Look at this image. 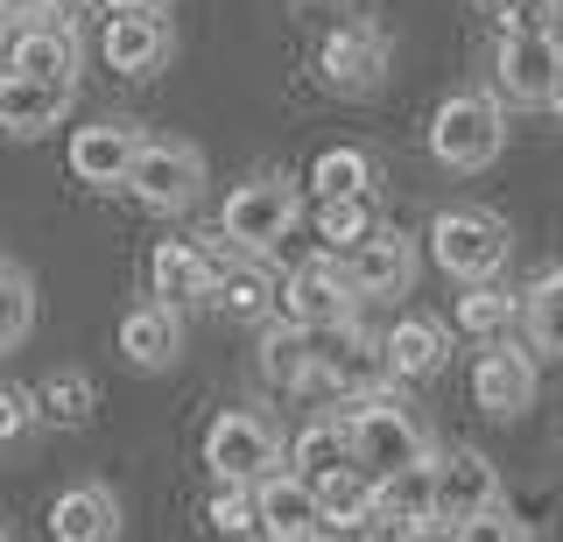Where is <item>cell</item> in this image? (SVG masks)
Instances as JSON below:
<instances>
[{"mask_svg":"<svg viewBox=\"0 0 563 542\" xmlns=\"http://www.w3.org/2000/svg\"><path fill=\"white\" fill-rule=\"evenodd\" d=\"M317 529H324V515H317V486L303 479V472H268V479L254 486V535L268 542H310Z\"/></svg>","mask_w":563,"mask_h":542,"instance_id":"cell-13","label":"cell"},{"mask_svg":"<svg viewBox=\"0 0 563 542\" xmlns=\"http://www.w3.org/2000/svg\"><path fill=\"white\" fill-rule=\"evenodd\" d=\"M92 409H99V388H92V374H78V366H57V374L35 388V416L57 423V430L92 423Z\"/></svg>","mask_w":563,"mask_h":542,"instance_id":"cell-26","label":"cell"},{"mask_svg":"<svg viewBox=\"0 0 563 542\" xmlns=\"http://www.w3.org/2000/svg\"><path fill=\"white\" fill-rule=\"evenodd\" d=\"M345 430H352V458H360V472H374V479H387V472L401 465H430V436L416 430V416L401 409L395 395L366 388V395H345Z\"/></svg>","mask_w":563,"mask_h":542,"instance_id":"cell-1","label":"cell"},{"mask_svg":"<svg viewBox=\"0 0 563 542\" xmlns=\"http://www.w3.org/2000/svg\"><path fill=\"white\" fill-rule=\"evenodd\" d=\"M49 535L57 542H120V500L113 486L85 479V486H64L49 500Z\"/></svg>","mask_w":563,"mask_h":542,"instance_id":"cell-21","label":"cell"},{"mask_svg":"<svg viewBox=\"0 0 563 542\" xmlns=\"http://www.w3.org/2000/svg\"><path fill=\"white\" fill-rule=\"evenodd\" d=\"M205 529L219 542H246V535H254V486H225L219 479V494L205 500Z\"/></svg>","mask_w":563,"mask_h":542,"instance_id":"cell-33","label":"cell"},{"mask_svg":"<svg viewBox=\"0 0 563 542\" xmlns=\"http://www.w3.org/2000/svg\"><path fill=\"white\" fill-rule=\"evenodd\" d=\"M134 148H141V134L128 120H92V128L70 134V177L92 184V190H128Z\"/></svg>","mask_w":563,"mask_h":542,"instance_id":"cell-15","label":"cell"},{"mask_svg":"<svg viewBox=\"0 0 563 542\" xmlns=\"http://www.w3.org/2000/svg\"><path fill=\"white\" fill-rule=\"evenodd\" d=\"M430 472H437V521H465L500 507V472L479 451H444V458H430Z\"/></svg>","mask_w":563,"mask_h":542,"instance_id":"cell-17","label":"cell"},{"mask_svg":"<svg viewBox=\"0 0 563 542\" xmlns=\"http://www.w3.org/2000/svg\"><path fill=\"white\" fill-rule=\"evenodd\" d=\"M317 486V515H324V529H374V472L345 465V472H324Z\"/></svg>","mask_w":563,"mask_h":542,"instance_id":"cell-24","label":"cell"},{"mask_svg":"<svg viewBox=\"0 0 563 542\" xmlns=\"http://www.w3.org/2000/svg\"><path fill=\"white\" fill-rule=\"evenodd\" d=\"M339 261H345V283H352L360 303H395V296H409V283H416V240L395 233V225H374V233L352 240Z\"/></svg>","mask_w":563,"mask_h":542,"instance_id":"cell-7","label":"cell"},{"mask_svg":"<svg viewBox=\"0 0 563 542\" xmlns=\"http://www.w3.org/2000/svg\"><path fill=\"white\" fill-rule=\"evenodd\" d=\"M451 542H528V529L507 515V507H486V515L451 521Z\"/></svg>","mask_w":563,"mask_h":542,"instance_id":"cell-34","label":"cell"},{"mask_svg":"<svg viewBox=\"0 0 563 542\" xmlns=\"http://www.w3.org/2000/svg\"><path fill=\"white\" fill-rule=\"evenodd\" d=\"M35 331V283L22 268H0V353H14Z\"/></svg>","mask_w":563,"mask_h":542,"instance_id":"cell-32","label":"cell"},{"mask_svg":"<svg viewBox=\"0 0 563 542\" xmlns=\"http://www.w3.org/2000/svg\"><path fill=\"white\" fill-rule=\"evenodd\" d=\"M556 458H563V436H556Z\"/></svg>","mask_w":563,"mask_h":542,"instance_id":"cell-43","label":"cell"},{"mask_svg":"<svg viewBox=\"0 0 563 542\" xmlns=\"http://www.w3.org/2000/svg\"><path fill=\"white\" fill-rule=\"evenodd\" d=\"M472 401L493 423H515V416L536 409V360H528V345L486 339V353L472 360Z\"/></svg>","mask_w":563,"mask_h":542,"instance_id":"cell-10","label":"cell"},{"mask_svg":"<svg viewBox=\"0 0 563 542\" xmlns=\"http://www.w3.org/2000/svg\"><path fill=\"white\" fill-rule=\"evenodd\" d=\"M0 542H8V529H0Z\"/></svg>","mask_w":563,"mask_h":542,"instance_id":"cell-44","label":"cell"},{"mask_svg":"<svg viewBox=\"0 0 563 542\" xmlns=\"http://www.w3.org/2000/svg\"><path fill=\"white\" fill-rule=\"evenodd\" d=\"M521 324H528V345H536V353L563 360V268L536 275V283L521 289Z\"/></svg>","mask_w":563,"mask_h":542,"instance_id":"cell-28","label":"cell"},{"mask_svg":"<svg viewBox=\"0 0 563 542\" xmlns=\"http://www.w3.org/2000/svg\"><path fill=\"white\" fill-rule=\"evenodd\" d=\"M556 71H563V49H556L550 29H507V36H500V57H493L500 99H515V107H542Z\"/></svg>","mask_w":563,"mask_h":542,"instance_id":"cell-11","label":"cell"},{"mask_svg":"<svg viewBox=\"0 0 563 542\" xmlns=\"http://www.w3.org/2000/svg\"><path fill=\"white\" fill-rule=\"evenodd\" d=\"M78 57H85V43H78V29L64 22V8H57V14H43V22L8 29V71L78 85Z\"/></svg>","mask_w":563,"mask_h":542,"instance_id":"cell-14","label":"cell"},{"mask_svg":"<svg viewBox=\"0 0 563 542\" xmlns=\"http://www.w3.org/2000/svg\"><path fill=\"white\" fill-rule=\"evenodd\" d=\"M380 366H387L395 380H437V374L451 366V331L437 324V318H401V324H387Z\"/></svg>","mask_w":563,"mask_h":542,"instance_id":"cell-20","label":"cell"},{"mask_svg":"<svg viewBox=\"0 0 563 542\" xmlns=\"http://www.w3.org/2000/svg\"><path fill=\"white\" fill-rule=\"evenodd\" d=\"M282 318L289 324H303V331H324V324H345V318H360V296H352L345 283V261L339 254H317L303 261V268L282 283Z\"/></svg>","mask_w":563,"mask_h":542,"instance_id":"cell-9","label":"cell"},{"mask_svg":"<svg viewBox=\"0 0 563 542\" xmlns=\"http://www.w3.org/2000/svg\"><path fill=\"white\" fill-rule=\"evenodd\" d=\"M374 198L380 190H360V198H317V240H331V254H345L352 240L374 233Z\"/></svg>","mask_w":563,"mask_h":542,"instance_id":"cell-30","label":"cell"},{"mask_svg":"<svg viewBox=\"0 0 563 542\" xmlns=\"http://www.w3.org/2000/svg\"><path fill=\"white\" fill-rule=\"evenodd\" d=\"M211 283H219V268L205 261V247H190V240H163V247L148 254V289L155 303H205Z\"/></svg>","mask_w":563,"mask_h":542,"instance_id":"cell-23","label":"cell"},{"mask_svg":"<svg viewBox=\"0 0 563 542\" xmlns=\"http://www.w3.org/2000/svg\"><path fill=\"white\" fill-rule=\"evenodd\" d=\"M542 107H550V113H556V120H563V71H556V78H550V99H542Z\"/></svg>","mask_w":563,"mask_h":542,"instance_id":"cell-39","label":"cell"},{"mask_svg":"<svg viewBox=\"0 0 563 542\" xmlns=\"http://www.w3.org/2000/svg\"><path fill=\"white\" fill-rule=\"evenodd\" d=\"M507 254H515V233H507L500 212L451 204V212L430 219V261L451 275V283H500Z\"/></svg>","mask_w":563,"mask_h":542,"instance_id":"cell-2","label":"cell"},{"mask_svg":"<svg viewBox=\"0 0 563 542\" xmlns=\"http://www.w3.org/2000/svg\"><path fill=\"white\" fill-rule=\"evenodd\" d=\"M120 353H128V366H141V374L176 366V353H184V310L176 303H134L128 318H120Z\"/></svg>","mask_w":563,"mask_h":542,"instance_id":"cell-18","label":"cell"},{"mask_svg":"<svg viewBox=\"0 0 563 542\" xmlns=\"http://www.w3.org/2000/svg\"><path fill=\"white\" fill-rule=\"evenodd\" d=\"M437 521V472L430 465H401L374 479V529H401V535H422Z\"/></svg>","mask_w":563,"mask_h":542,"instance_id":"cell-19","label":"cell"},{"mask_svg":"<svg viewBox=\"0 0 563 542\" xmlns=\"http://www.w3.org/2000/svg\"><path fill=\"white\" fill-rule=\"evenodd\" d=\"M310 184H317V198H360V190H380V169L366 148H324Z\"/></svg>","mask_w":563,"mask_h":542,"instance_id":"cell-29","label":"cell"},{"mask_svg":"<svg viewBox=\"0 0 563 542\" xmlns=\"http://www.w3.org/2000/svg\"><path fill=\"white\" fill-rule=\"evenodd\" d=\"M317 71H324V85H331V92H345V99L380 92V78H387V36H380V29H366V22L331 29L324 49H317Z\"/></svg>","mask_w":563,"mask_h":542,"instance_id":"cell-12","label":"cell"},{"mask_svg":"<svg viewBox=\"0 0 563 542\" xmlns=\"http://www.w3.org/2000/svg\"><path fill=\"white\" fill-rule=\"evenodd\" d=\"M205 465H211V479H225V486H261L268 472H282L289 458H282V436H275L268 416L225 409L219 423L205 430Z\"/></svg>","mask_w":563,"mask_h":542,"instance_id":"cell-5","label":"cell"},{"mask_svg":"<svg viewBox=\"0 0 563 542\" xmlns=\"http://www.w3.org/2000/svg\"><path fill=\"white\" fill-rule=\"evenodd\" d=\"M542 29H550V36H556V49H563V0H550V22H542Z\"/></svg>","mask_w":563,"mask_h":542,"instance_id":"cell-38","label":"cell"},{"mask_svg":"<svg viewBox=\"0 0 563 542\" xmlns=\"http://www.w3.org/2000/svg\"><path fill=\"white\" fill-rule=\"evenodd\" d=\"M521 318V296L500 289V283H465V296H457V331H472V339H507V324Z\"/></svg>","mask_w":563,"mask_h":542,"instance_id":"cell-27","label":"cell"},{"mask_svg":"<svg viewBox=\"0 0 563 542\" xmlns=\"http://www.w3.org/2000/svg\"><path fill=\"white\" fill-rule=\"evenodd\" d=\"M211 303L225 310V318H240V324H261L268 310L282 303V283L268 275V254H233L219 268V283H211Z\"/></svg>","mask_w":563,"mask_h":542,"instance_id":"cell-22","label":"cell"},{"mask_svg":"<svg viewBox=\"0 0 563 542\" xmlns=\"http://www.w3.org/2000/svg\"><path fill=\"white\" fill-rule=\"evenodd\" d=\"M261 374H268L275 388H296V380L310 374V331L282 318V324L268 331V339H261Z\"/></svg>","mask_w":563,"mask_h":542,"instance_id":"cell-31","label":"cell"},{"mask_svg":"<svg viewBox=\"0 0 563 542\" xmlns=\"http://www.w3.org/2000/svg\"><path fill=\"white\" fill-rule=\"evenodd\" d=\"M35 423V395H22V388H0V444H14Z\"/></svg>","mask_w":563,"mask_h":542,"instance_id":"cell-35","label":"cell"},{"mask_svg":"<svg viewBox=\"0 0 563 542\" xmlns=\"http://www.w3.org/2000/svg\"><path fill=\"white\" fill-rule=\"evenodd\" d=\"M500 148H507V113H500V99H486V92H451L444 107L430 113V155H437L444 169H457V177L486 169Z\"/></svg>","mask_w":563,"mask_h":542,"instance_id":"cell-4","label":"cell"},{"mask_svg":"<svg viewBox=\"0 0 563 542\" xmlns=\"http://www.w3.org/2000/svg\"><path fill=\"white\" fill-rule=\"evenodd\" d=\"M310 542H324V535H310Z\"/></svg>","mask_w":563,"mask_h":542,"instance_id":"cell-45","label":"cell"},{"mask_svg":"<svg viewBox=\"0 0 563 542\" xmlns=\"http://www.w3.org/2000/svg\"><path fill=\"white\" fill-rule=\"evenodd\" d=\"M345 465H360V458H352V430H345V416H317V423L296 430V444H289V472H303V479H324V472H345Z\"/></svg>","mask_w":563,"mask_h":542,"instance_id":"cell-25","label":"cell"},{"mask_svg":"<svg viewBox=\"0 0 563 542\" xmlns=\"http://www.w3.org/2000/svg\"><path fill=\"white\" fill-rule=\"evenodd\" d=\"M64 0H0V22L22 29V22H43V14H57Z\"/></svg>","mask_w":563,"mask_h":542,"instance_id":"cell-37","label":"cell"},{"mask_svg":"<svg viewBox=\"0 0 563 542\" xmlns=\"http://www.w3.org/2000/svg\"><path fill=\"white\" fill-rule=\"evenodd\" d=\"M0 71H8V22H0Z\"/></svg>","mask_w":563,"mask_h":542,"instance_id":"cell-41","label":"cell"},{"mask_svg":"<svg viewBox=\"0 0 563 542\" xmlns=\"http://www.w3.org/2000/svg\"><path fill=\"white\" fill-rule=\"evenodd\" d=\"M99 57H106V71H120V78H155V71H163V64L176 57V29H169V14H163V8L106 14V29H99Z\"/></svg>","mask_w":563,"mask_h":542,"instance_id":"cell-8","label":"cell"},{"mask_svg":"<svg viewBox=\"0 0 563 542\" xmlns=\"http://www.w3.org/2000/svg\"><path fill=\"white\" fill-rule=\"evenodd\" d=\"M493 14H500L507 29H542L550 22V0H493Z\"/></svg>","mask_w":563,"mask_h":542,"instance_id":"cell-36","label":"cell"},{"mask_svg":"<svg viewBox=\"0 0 563 542\" xmlns=\"http://www.w3.org/2000/svg\"><path fill=\"white\" fill-rule=\"evenodd\" d=\"M113 14H128V8H169V0H106Z\"/></svg>","mask_w":563,"mask_h":542,"instance_id":"cell-40","label":"cell"},{"mask_svg":"<svg viewBox=\"0 0 563 542\" xmlns=\"http://www.w3.org/2000/svg\"><path fill=\"white\" fill-rule=\"evenodd\" d=\"M296 219H303V190L268 169V177L233 184V198L219 204V240L240 254H275L296 233Z\"/></svg>","mask_w":563,"mask_h":542,"instance_id":"cell-3","label":"cell"},{"mask_svg":"<svg viewBox=\"0 0 563 542\" xmlns=\"http://www.w3.org/2000/svg\"><path fill=\"white\" fill-rule=\"evenodd\" d=\"M70 99H78V85H57V78H29V71H0V134H49L57 120L70 113Z\"/></svg>","mask_w":563,"mask_h":542,"instance_id":"cell-16","label":"cell"},{"mask_svg":"<svg viewBox=\"0 0 563 542\" xmlns=\"http://www.w3.org/2000/svg\"><path fill=\"white\" fill-rule=\"evenodd\" d=\"M128 190L148 212H190V204L205 198V155L190 142H141L134 169H128Z\"/></svg>","mask_w":563,"mask_h":542,"instance_id":"cell-6","label":"cell"},{"mask_svg":"<svg viewBox=\"0 0 563 542\" xmlns=\"http://www.w3.org/2000/svg\"><path fill=\"white\" fill-rule=\"evenodd\" d=\"M409 542H451V535H430V529H422V535H409Z\"/></svg>","mask_w":563,"mask_h":542,"instance_id":"cell-42","label":"cell"}]
</instances>
